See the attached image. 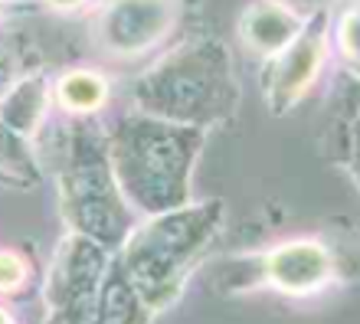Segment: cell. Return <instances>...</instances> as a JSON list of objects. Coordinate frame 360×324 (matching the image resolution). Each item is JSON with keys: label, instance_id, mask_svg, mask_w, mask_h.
I'll return each instance as SVG.
<instances>
[{"label": "cell", "instance_id": "cell-1", "mask_svg": "<svg viewBox=\"0 0 360 324\" xmlns=\"http://www.w3.org/2000/svg\"><path fill=\"white\" fill-rule=\"evenodd\" d=\"M203 134L190 124L128 112L105 134L115 183L128 210L151 219L190 203V174Z\"/></svg>", "mask_w": 360, "mask_h": 324}, {"label": "cell", "instance_id": "cell-2", "mask_svg": "<svg viewBox=\"0 0 360 324\" xmlns=\"http://www.w3.org/2000/svg\"><path fill=\"white\" fill-rule=\"evenodd\" d=\"M219 226L223 203L213 200L187 203L134 223L122 249L115 252V266L151 318L167 311L180 298V288L217 239Z\"/></svg>", "mask_w": 360, "mask_h": 324}, {"label": "cell", "instance_id": "cell-3", "mask_svg": "<svg viewBox=\"0 0 360 324\" xmlns=\"http://www.w3.org/2000/svg\"><path fill=\"white\" fill-rule=\"evenodd\" d=\"M56 197L69 233L95 239L108 252H118L138 223L115 183L105 138L86 128L69 134L66 154L56 171Z\"/></svg>", "mask_w": 360, "mask_h": 324}, {"label": "cell", "instance_id": "cell-4", "mask_svg": "<svg viewBox=\"0 0 360 324\" xmlns=\"http://www.w3.org/2000/svg\"><path fill=\"white\" fill-rule=\"evenodd\" d=\"M213 53L217 46L190 43L158 59L131 82V112L190 128L210 115L217 118L219 112H226V98L233 96V86L223 82L226 56Z\"/></svg>", "mask_w": 360, "mask_h": 324}, {"label": "cell", "instance_id": "cell-5", "mask_svg": "<svg viewBox=\"0 0 360 324\" xmlns=\"http://www.w3.org/2000/svg\"><path fill=\"white\" fill-rule=\"evenodd\" d=\"M112 262L115 252L98 246L95 239L66 229V236L59 239L56 252L49 259V272L43 282L49 324H92Z\"/></svg>", "mask_w": 360, "mask_h": 324}, {"label": "cell", "instance_id": "cell-6", "mask_svg": "<svg viewBox=\"0 0 360 324\" xmlns=\"http://www.w3.org/2000/svg\"><path fill=\"white\" fill-rule=\"evenodd\" d=\"M180 0H102L92 13V46L112 63H138L177 33Z\"/></svg>", "mask_w": 360, "mask_h": 324}, {"label": "cell", "instance_id": "cell-7", "mask_svg": "<svg viewBox=\"0 0 360 324\" xmlns=\"http://www.w3.org/2000/svg\"><path fill=\"white\" fill-rule=\"evenodd\" d=\"M262 285L288 298H314L338 276L331 249L314 236H295L259 252Z\"/></svg>", "mask_w": 360, "mask_h": 324}, {"label": "cell", "instance_id": "cell-8", "mask_svg": "<svg viewBox=\"0 0 360 324\" xmlns=\"http://www.w3.org/2000/svg\"><path fill=\"white\" fill-rule=\"evenodd\" d=\"M328 63V17L314 13L302 37L285 49L282 56L272 59L266 79V105L272 115H288L295 105H302L304 96L314 89Z\"/></svg>", "mask_w": 360, "mask_h": 324}, {"label": "cell", "instance_id": "cell-9", "mask_svg": "<svg viewBox=\"0 0 360 324\" xmlns=\"http://www.w3.org/2000/svg\"><path fill=\"white\" fill-rule=\"evenodd\" d=\"M308 13L295 10L285 0H252L243 13H239L236 33L246 53L272 63L275 56H282L295 39L302 37V30L308 27Z\"/></svg>", "mask_w": 360, "mask_h": 324}, {"label": "cell", "instance_id": "cell-10", "mask_svg": "<svg viewBox=\"0 0 360 324\" xmlns=\"http://www.w3.org/2000/svg\"><path fill=\"white\" fill-rule=\"evenodd\" d=\"M49 112H53V79L46 76V69L27 72L0 96V124H7L10 131L23 134L30 141L39 134Z\"/></svg>", "mask_w": 360, "mask_h": 324}, {"label": "cell", "instance_id": "cell-11", "mask_svg": "<svg viewBox=\"0 0 360 324\" xmlns=\"http://www.w3.org/2000/svg\"><path fill=\"white\" fill-rule=\"evenodd\" d=\"M112 102V79L95 66H69L53 79V108L69 118L102 115Z\"/></svg>", "mask_w": 360, "mask_h": 324}, {"label": "cell", "instance_id": "cell-12", "mask_svg": "<svg viewBox=\"0 0 360 324\" xmlns=\"http://www.w3.org/2000/svg\"><path fill=\"white\" fill-rule=\"evenodd\" d=\"M39 181V164L33 141L0 124V183L4 187H33Z\"/></svg>", "mask_w": 360, "mask_h": 324}, {"label": "cell", "instance_id": "cell-13", "mask_svg": "<svg viewBox=\"0 0 360 324\" xmlns=\"http://www.w3.org/2000/svg\"><path fill=\"white\" fill-rule=\"evenodd\" d=\"M33 262L27 252L13 246H0V298H13L30 285Z\"/></svg>", "mask_w": 360, "mask_h": 324}, {"label": "cell", "instance_id": "cell-14", "mask_svg": "<svg viewBox=\"0 0 360 324\" xmlns=\"http://www.w3.org/2000/svg\"><path fill=\"white\" fill-rule=\"evenodd\" d=\"M53 13H63V17H69V13H79L82 7H89V0H43Z\"/></svg>", "mask_w": 360, "mask_h": 324}, {"label": "cell", "instance_id": "cell-15", "mask_svg": "<svg viewBox=\"0 0 360 324\" xmlns=\"http://www.w3.org/2000/svg\"><path fill=\"white\" fill-rule=\"evenodd\" d=\"M285 4H292L295 10H302V13L314 17V13H318V4H324V0H285Z\"/></svg>", "mask_w": 360, "mask_h": 324}, {"label": "cell", "instance_id": "cell-16", "mask_svg": "<svg viewBox=\"0 0 360 324\" xmlns=\"http://www.w3.org/2000/svg\"><path fill=\"white\" fill-rule=\"evenodd\" d=\"M0 324H17V315H13L4 302H0Z\"/></svg>", "mask_w": 360, "mask_h": 324}, {"label": "cell", "instance_id": "cell-17", "mask_svg": "<svg viewBox=\"0 0 360 324\" xmlns=\"http://www.w3.org/2000/svg\"><path fill=\"white\" fill-rule=\"evenodd\" d=\"M4 7H7V0H0V10H4Z\"/></svg>", "mask_w": 360, "mask_h": 324}]
</instances>
